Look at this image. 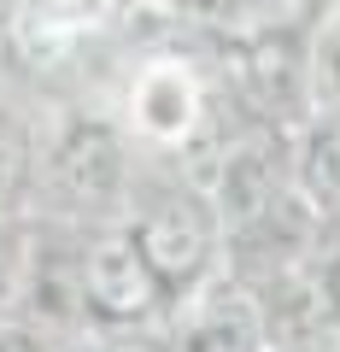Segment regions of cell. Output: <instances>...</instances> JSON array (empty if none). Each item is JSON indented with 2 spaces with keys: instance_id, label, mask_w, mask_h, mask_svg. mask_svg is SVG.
<instances>
[{
  "instance_id": "cell-1",
  "label": "cell",
  "mask_w": 340,
  "mask_h": 352,
  "mask_svg": "<svg viewBox=\"0 0 340 352\" xmlns=\"http://www.w3.org/2000/svg\"><path fill=\"white\" fill-rule=\"evenodd\" d=\"M129 188H135L129 141L100 118H71L53 141H41L30 200H41L53 217H71V223H112L124 217Z\"/></svg>"
},
{
  "instance_id": "cell-2",
  "label": "cell",
  "mask_w": 340,
  "mask_h": 352,
  "mask_svg": "<svg viewBox=\"0 0 340 352\" xmlns=\"http://www.w3.org/2000/svg\"><path fill=\"white\" fill-rule=\"evenodd\" d=\"M124 229L141 241L147 264L177 300L223 270V217L200 182H135L124 206Z\"/></svg>"
},
{
  "instance_id": "cell-3",
  "label": "cell",
  "mask_w": 340,
  "mask_h": 352,
  "mask_svg": "<svg viewBox=\"0 0 340 352\" xmlns=\"http://www.w3.org/2000/svg\"><path fill=\"white\" fill-rule=\"evenodd\" d=\"M170 305H177V294L164 288V276L147 264V252L124 229V217L94 223L89 247H82V311H89L94 335L152 329Z\"/></svg>"
},
{
  "instance_id": "cell-4",
  "label": "cell",
  "mask_w": 340,
  "mask_h": 352,
  "mask_svg": "<svg viewBox=\"0 0 340 352\" xmlns=\"http://www.w3.org/2000/svg\"><path fill=\"white\" fill-rule=\"evenodd\" d=\"M152 329L170 352H264L270 346L264 305H258L252 282L229 276V270L188 288Z\"/></svg>"
},
{
  "instance_id": "cell-5",
  "label": "cell",
  "mask_w": 340,
  "mask_h": 352,
  "mask_svg": "<svg viewBox=\"0 0 340 352\" xmlns=\"http://www.w3.org/2000/svg\"><path fill=\"white\" fill-rule=\"evenodd\" d=\"M212 194L217 217H223V235L240 229L247 217L270 212L276 200L293 194V135L276 124H258V129H240L235 141H223L217 153V170L200 182Z\"/></svg>"
},
{
  "instance_id": "cell-6",
  "label": "cell",
  "mask_w": 340,
  "mask_h": 352,
  "mask_svg": "<svg viewBox=\"0 0 340 352\" xmlns=\"http://www.w3.org/2000/svg\"><path fill=\"white\" fill-rule=\"evenodd\" d=\"M89 229L94 223L36 212V252H30V282H24L18 317L53 329L65 340H76L89 329V311H82V247H89Z\"/></svg>"
},
{
  "instance_id": "cell-7",
  "label": "cell",
  "mask_w": 340,
  "mask_h": 352,
  "mask_svg": "<svg viewBox=\"0 0 340 352\" xmlns=\"http://www.w3.org/2000/svg\"><path fill=\"white\" fill-rule=\"evenodd\" d=\"M129 112H135L141 135L182 141L205 118V100H200V88H194V76L182 71V65H152V71L135 82V94H129Z\"/></svg>"
},
{
  "instance_id": "cell-8",
  "label": "cell",
  "mask_w": 340,
  "mask_h": 352,
  "mask_svg": "<svg viewBox=\"0 0 340 352\" xmlns=\"http://www.w3.org/2000/svg\"><path fill=\"white\" fill-rule=\"evenodd\" d=\"M293 188L317 212H340V106H311L293 129Z\"/></svg>"
},
{
  "instance_id": "cell-9",
  "label": "cell",
  "mask_w": 340,
  "mask_h": 352,
  "mask_svg": "<svg viewBox=\"0 0 340 352\" xmlns=\"http://www.w3.org/2000/svg\"><path fill=\"white\" fill-rule=\"evenodd\" d=\"M36 159H41V141L30 112L0 94V212H24L30 194H36Z\"/></svg>"
},
{
  "instance_id": "cell-10",
  "label": "cell",
  "mask_w": 340,
  "mask_h": 352,
  "mask_svg": "<svg viewBox=\"0 0 340 352\" xmlns=\"http://www.w3.org/2000/svg\"><path fill=\"white\" fill-rule=\"evenodd\" d=\"M305 94L311 106H340V6H323L305 36Z\"/></svg>"
},
{
  "instance_id": "cell-11",
  "label": "cell",
  "mask_w": 340,
  "mask_h": 352,
  "mask_svg": "<svg viewBox=\"0 0 340 352\" xmlns=\"http://www.w3.org/2000/svg\"><path fill=\"white\" fill-rule=\"evenodd\" d=\"M36 252V212H0V317H18Z\"/></svg>"
},
{
  "instance_id": "cell-12",
  "label": "cell",
  "mask_w": 340,
  "mask_h": 352,
  "mask_svg": "<svg viewBox=\"0 0 340 352\" xmlns=\"http://www.w3.org/2000/svg\"><path fill=\"white\" fill-rule=\"evenodd\" d=\"M0 352H71V340L30 317H0Z\"/></svg>"
},
{
  "instance_id": "cell-13",
  "label": "cell",
  "mask_w": 340,
  "mask_h": 352,
  "mask_svg": "<svg viewBox=\"0 0 340 352\" xmlns=\"http://www.w3.org/2000/svg\"><path fill=\"white\" fill-rule=\"evenodd\" d=\"M82 352H170L159 340V329H117V335H94V346Z\"/></svg>"
},
{
  "instance_id": "cell-14",
  "label": "cell",
  "mask_w": 340,
  "mask_h": 352,
  "mask_svg": "<svg viewBox=\"0 0 340 352\" xmlns=\"http://www.w3.org/2000/svg\"><path fill=\"white\" fill-rule=\"evenodd\" d=\"M264 352H340V329L335 335H305V340H270Z\"/></svg>"
},
{
  "instance_id": "cell-15",
  "label": "cell",
  "mask_w": 340,
  "mask_h": 352,
  "mask_svg": "<svg viewBox=\"0 0 340 352\" xmlns=\"http://www.w3.org/2000/svg\"><path fill=\"white\" fill-rule=\"evenodd\" d=\"M18 6H24V0H0V41L12 36V24H18Z\"/></svg>"
},
{
  "instance_id": "cell-16",
  "label": "cell",
  "mask_w": 340,
  "mask_h": 352,
  "mask_svg": "<svg viewBox=\"0 0 340 352\" xmlns=\"http://www.w3.org/2000/svg\"><path fill=\"white\" fill-rule=\"evenodd\" d=\"M71 6H100V0H71Z\"/></svg>"
},
{
  "instance_id": "cell-17",
  "label": "cell",
  "mask_w": 340,
  "mask_h": 352,
  "mask_svg": "<svg viewBox=\"0 0 340 352\" xmlns=\"http://www.w3.org/2000/svg\"><path fill=\"white\" fill-rule=\"evenodd\" d=\"M323 6H340V0H323Z\"/></svg>"
}]
</instances>
